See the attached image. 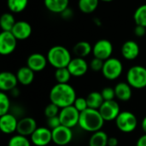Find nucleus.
I'll list each match as a JSON object with an SVG mask.
<instances>
[{
  "mask_svg": "<svg viewBox=\"0 0 146 146\" xmlns=\"http://www.w3.org/2000/svg\"><path fill=\"white\" fill-rule=\"evenodd\" d=\"M76 98L77 97L75 90L68 83H57L51 88L50 92V103L55 104L60 109L74 105Z\"/></svg>",
  "mask_w": 146,
  "mask_h": 146,
  "instance_id": "1",
  "label": "nucleus"
},
{
  "mask_svg": "<svg viewBox=\"0 0 146 146\" xmlns=\"http://www.w3.org/2000/svg\"><path fill=\"white\" fill-rule=\"evenodd\" d=\"M104 120L102 117L98 110L87 109L80 113L79 126L81 129L89 133H96L100 131L104 124Z\"/></svg>",
  "mask_w": 146,
  "mask_h": 146,
  "instance_id": "2",
  "label": "nucleus"
},
{
  "mask_svg": "<svg viewBox=\"0 0 146 146\" xmlns=\"http://www.w3.org/2000/svg\"><path fill=\"white\" fill-rule=\"evenodd\" d=\"M48 62L56 69L67 68L72 60L69 50L62 45H55L51 47L47 53Z\"/></svg>",
  "mask_w": 146,
  "mask_h": 146,
  "instance_id": "3",
  "label": "nucleus"
},
{
  "mask_svg": "<svg viewBox=\"0 0 146 146\" xmlns=\"http://www.w3.org/2000/svg\"><path fill=\"white\" fill-rule=\"evenodd\" d=\"M127 82L135 89L146 87V68L140 65L130 68L127 73Z\"/></svg>",
  "mask_w": 146,
  "mask_h": 146,
  "instance_id": "4",
  "label": "nucleus"
},
{
  "mask_svg": "<svg viewBox=\"0 0 146 146\" xmlns=\"http://www.w3.org/2000/svg\"><path fill=\"white\" fill-rule=\"evenodd\" d=\"M117 128L122 133H132L138 126V119L136 115L130 111H121L115 119Z\"/></svg>",
  "mask_w": 146,
  "mask_h": 146,
  "instance_id": "5",
  "label": "nucleus"
},
{
  "mask_svg": "<svg viewBox=\"0 0 146 146\" xmlns=\"http://www.w3.org/2000/svg\"><path fill=\"white\" fill-rule=\"evenodd\" d=\"M122 71L123 65L119 59L110 57L104 61L102 73L105 79L109 80H115L121 75Z\"/></svg>",
  "mask_w": 146,
  "mask_h": 146,
  "instance_id": "6",
  "label": "nucleus"
},
{
  "mask_svg": "<svg viewBox=\"0 0 146 146\" xmlns=\"http://www.w3.org/2000/svg\"><path fill=\"white\" fill-rule=\"evenodd\" d=\"M80 112H79L74 105L61 109L59 113V118L62 126L69 128H73L79 125Z\"/></svg>",
  "mask_w": 146,
  "mask_h": 146,
  "instance_id": "7",
  "label": "nucleus"
},
{
  "mask_svg": "<svg viewBox=\"0 0 146 146\" xmlns=\"http://www.w3.org/2000/svg\"><path fill=\"white\" fill-rule=\"evenodd\" d=\"M113 53L112 43L105 38L98 40L92 46V54L94 57L106 61L110 58Z\"/></svg>",
  "mask_w": 146,
  "mask_h": 146,
  "instance_id": "8",
  "label": "nucleus"
},
{
  "mask_svg": "<svg viewBox=\"0 0 146 146\" xmlns=\"http://www.w3.org/2000/svg\"><path fill=\"white\" fill-rule=\"evenodd\" d=\"M17 45V39L11 32L2 31L0 33V54L8 56L15 51Z\"/></svg>",
  "mask_w": 146,
  "mask_h": 146,
  "instance_id": "9",
  "label": "nucleus"
},
{
  "mask_svg": "<svg viewBox=\"0 0 146 146\" xmlns=\"http://www.w3.org/2000/svg\"><path fill=\"white\" fill-rule=\"evenodd\" d=\"M98 111L100 112L102 117L105 121H115V119L121 113L120 106L118 103L115 100L104 101L99 108Z\"/></svg>",
  "mask_w": 146,
  "mask_h": 146,
  "instance_id": "10",
  "label": "nucleus"
},
{
  "mask_svg": "<svg viewBox=\"0 0 146 146\" xmlns=\"http://www.w3.org/2000/svg\"><path fill=\"white\" fill-rule=\"evenodd\" d=\"M51 131H52V142L56 145H67L72 141L73 139L72 128L61 125L60 127Z\"/></svg>",
  "mask_w": 146,
  "mask_h": 146,
  "instance_id": "11",
  "label": "nucleus"
},
{
  "mask_svg": "<svg viewBox=\"0 0 146 146\" xmlns=\"http://www.w3.org/2000/svg\"><path fill=\"white\" fill-rule=\"evenodd\" d=\"M30 138L34 145L46 146L52 142V131L49 127H38Z\"/></svg>",
  "mask_w": 146,
  "mask_h": 146,
  "instance_id": "12",
  "label": "nucleus"
},
{
  "mask_svg": "<svg viewBox=\"0 0 146 146\" xmlns=\"http://www.w3.org/2000/svg\"><path fill=\"white\" fill-rule=\"evenodd\" d=\"M89 65L87 62L81 57H74L72 58L71 62H69L68 68L72 76L74 77H80L86 74L88 71Z\"/></svg>",
  "mask_w": 146,
  "mask_h": 146,
  "instance_id": "13",
  "label": "nucleus"
},
{
  "mask_svg": "<svg viewBox=\"0 0 146 146\" xmlns=\"http://www.w3.org/2000/svg\"><path fill=\"white\" fill-rule=\"evenodd\" d=\"M18 120L12 114L0 115V129L4 134H11L17 130Z\"/></svg>",
  "mask_w": 146,
  "mask_h": 146,
  "instance_id": "14",
  "label": "nucleus"
},
{
  "mask_svg": "<svg viewBox=\"0 0 146 146\" xmlns=\"http://www.w3.org/2000/svg\"><path fill=\"white\" fill-rule=\"evenodd\" d=\"M38 128L36 121L32 117H24L18 121L17 133L22 136H31Z\"/></svg>",
  "mask_w": 146,
  "mask_h": 146,
  "instance_id": "15",
  "label": "nucleus"
},
{
  "mask_svg": "<svg viewBox=\"0 0 146 146\" xmlns=\"http://www.w3.org/2000/svg\"><path fill=\"white\" fill-rule=\"evenodd\" d=\"M47 62V56H44L40 53H33L27 57V66L33 72H40L45 68Z\"/></svg>",
  "mask_w": 146,
  "mask_h": 146,
  "instance_id": "16",
  "label": "nucleus"
},
{
  "mask_svg": "<svg viewBox=\"0 0 146 146\" xmlns=\"http://www.w3.org/2000/svg\"><path fill=\"white\" fill-rule=\"evenodd\" d=\"M11 33L17 40H25L31 36L32 27L27 21H19L15 22Z\"/></svg>",
  "mask_w": 146,
  "mask_h": 146,
  "instance_id": "17",
  "label": "nucleus"
},
{
  "mask_svg": "<svg viewBox=\"0 0 146 146\" xmlns=\"http://www.w3.org/2000/svg\"><path fill=\"white\" fill-rule=\"evenodd\" d=\"M16 74L9 71H3L0 74V90L3 92L12 91L16 88L18 84Z\"/></svg>",
  "mask_w": 146,
  "mask_h": 146,
  "instance_id": "18",
  "label": "nucleus"
},
{
  "mask_svg": "<svg viewBox=\"0 0 146 146\" xmlns=\"http://www.w3.org/2000/svg\"><path fill=\"white\" fill-rule=\"evenodd\" d=\"M139 45L133 40H127L121 46V55L127 60L132 61L136 59L139 56Z\"/></svg>",
  "mask_w": 146,
  "mask_h": 146,
  "instance_id": "19",
  "label": "nucleus"
},
{
  "mask_svg": "<svg viewBox=\"0 0 146 146\" xmlns=\"http://www.w3.org/2000/svg\"><path fill=\"white\" fill-rule=\"evenodd\" d=\"M132 88L133 87L127 82H119L115 86V97L122 102L129 101L133 94Z\"/></svg>",
  "mask_w": 146,
  "mask_h": 146,
  "instance_id": "20",
  "label": "nucleus"
},
{
  "mask_svg": "<svg viewBox=\"0 0 146 146\" xmlns=\"http://www.w3.org/2000/svg\"><path fill=\"white\" fill-rule=\"evenodd\" d=\"M44 4L49 11L62 14L68 8L69 0H44Z\"/></svg>",
  "mask_w": 146,
  "mask_h": 146,
  "instance_id": "21",
  "label": "nucleus"
},
{
  "mask_svg": "<svg viewBox=\"0 0 146 146\" xmlns=\"http://www.w3.org/2000/svg\"><path fill=\"white\" fill-rule=\"evenodd\" d=\"M34 73L35 72H33L27 66L20 68L16 73L18 82L23 86H29L34 80Z\"/></svg>",
  "mask_w": 146,
  "mask_h": 146,
  "instance_id": "22",
  "label": "nucleus"
},
{
  "mask_svg": "<svg viewBox=\"0 0 146 146\" xmlns=\"http://www.w3.org/2000/svg\"><path fill=\"white\" fill-rule=\"evenodd\" d=\"M73 52L76 57L85 58L92 53V46L87 41H80L75 44L73 48Z\"/></svg>",
  "mask_w": 146,
  "mask_h": 146,
  "instance_id": "23",
  "label": "nucleus"
},
{
  "mask_svg": "<svg viewBox=\"0 0 146 146\" xmlns=\"http://www.w3.org/2000/svg\"><path fill=\"white\" fill-rule=\"evenodd\" d=\"M109 136L102 130L93 133L89 139V146H108Z\"/></svg>",
  "mask_w": 146,
  "mask_h": 146,
  "instance_id": "24",
  "label": "nucleus"
},
{
  "mask_svg": "<svg viewBox=\"0 0 146 146\" xmlns=\"http://www.w3.org/2000/svg\"><path fill=\"white\" fill-rule=\"evenodd\" d=\"M86 98L89 109L99 110V108L104 102V99L101 92H90Z\"/></svg>",
  "mask_w": 146,
  "mask_h": 146,
  "instance_id": "25",
  "label": "nucleus"
},
{
  "mask_svg": "<svg viewBox=\"0 0 146 146\" xmlns=\"http://www.w3.org/2000/svg\"><path fill=\"white\" fill-rule=\"evenodd\" d=\"M16 21L12 13H3L0 18V26L2 31L11 32Z\"/></svg>",
  "mask_w": 146,
  "mask_h": 146,
  "instance_id": "26",
  "label": "nucleus"
},
{
  "mask_svg": "<svg viewBox=\"0 0 146 146\" xmlns=\"http://www.w3.org/2000/svg\"><path fill=\"white\" fill-rule=\"evenodd\" d=\"M99 3V0H79L78 7L82 13L91 14L94 12Z\"/></svg>",
  "mask_w": 146,
  "mask_h": 146,
  "instance_id": "27",
  "label": "nucleus"
},
{
  "mask_svg": "<svg viewBox=\"0 0 146 146\" xmlns=\"http://www.w3.org/2000/svg\"><path fill=\"white\" fill-rule=\"evenodd\" d=\"M28 0H7V5L10 12L21 13L27 6Z\"/></svg>",
  "mask_w": 146,
  "mask_h": 146,
  "instance_id": "28",
  "label": "nucleus"
},
{
  "mask_svg": "<svg viewBox=\"0 0 146 146\" xmlns=\"http://www.w3.org/2000/svg\"><path fill=\"white\" fill-rule=\"evenodd\" d=\"M133 20L136 25L146 27V4H142L137 8L133 14Z\"/></svg>",
  "mask_w": 146,
  "mask_h": 146,
  "instance_id": "29",
  "label": "nucleus"
},
{
  "mask_svg": "<svg viewBox=\"0 0 146 146\" xmlns=\"http://www.w3.org/2000/svg\"><path fill=\"white\" fill-rule=\"evenodd\" d=\"M71 74L67 68H56L55 71V79L57 83L60 84H67L71 79Z\"/></svg>",
  "mask_w": 146,
  "mask_h": 146,
  "instance_id": "30",
  "label": "nucleus"
},
{
  "mask_svg": "<svg viewBox=\"0 0 146 146\" xmlns=\"http://www.w3.org/2000/svg\"><path fill=\"white\" fill-rule=\"evenodd\" d=\"M8 146H31V142L26 136L21 134L14 135L9 140Z\"/></svg>",
  "mask_w": 146,
  "mask_h": 146,
  "instance_id": "31",
  "label": "nucleus"
},
{
  "mask_svg": "<svg viewBox=\"0 0 146 146\" xmlns=\"http://www.w3.org/2000/svg\"><path fill=\"white\" fill-rule=\"evenodd\" d=\"M10 109V101L9 97L4 92L0 93V115H5L9 113Z\"/></svg>",
  "mask_w": 146,
  "mask_h": 146,
  "instance_id": "32",
  "label": "nucleus"
},
{
  "mask_svg": "<svg viewBox=\"0 0 146 146\" xmlns=\"http://www.w3.org/2000/svg\"><path fill=\"white\" fill-rule=\"evenodd\" d=\"M60 110H61V109L57 105H56L53 103H50L44 108V115L46 116V118L57 116V115H59Z\"/></svg>",
  "mask_w": 146,
  "mask_h": 146,
  "instance_id": "33",
  "label": "nucleus"
},
{
  "mask_svg": "<svg viewBox=\"0 0 146 146\" xmlns=\"http://www.w3.org/2000/svg\"><path fill=\"white\" fill-rule=\"evenodd\" d=\"M74 106L76 108V110L79 111V112H83L85 111L86 110L88 109V104H87V101H86V98H77L74 101Z\"/></svg>",
  "mask_w": 146,
  "mask_h": 146,
  "instance_id": "34",
  "label": "nucleus"
},
{
  "mask_svg": "<svg viewBox=\"0 0 146 146\" xmlns=\"http://www.w3.org/2000/svg\"><path fill=\"white\" fill-rule=\"evenodd\" d=\"M101 94H102L104 101L115 100V88H112V87H104L101 91Z\"/></svg>",
  "mask_w": 146,
  "mask_h": 146,
  "instance_id": "35",
  "label": "nucleus"
},
{
  "mask_svg": "<svg viewBox=\"0 0 146 146\" xmlns=\"http://www.w3.org/2000/svg\"><path fill=\"white\" fill-rule=\"evenodd\" d=\"M104 63V61H103L99 58L94 57L90 62V68L94 72H99V71H102Z\"/></svg>",
  "mask_w": 146,
  "mask_h": 146,
  "instance_id": "36",
  "label": "nucleus"
},
{
  "mask_svg": "<svg viewBox=\"0 0 146 146\" xmlns=\"http://www.w3.org/2000/svg\"><path fill=\"white\" fill-rule=\"evenodd\" d=\"M62 125L61 121L59 116H54V117H50V118H47V126L50 130H53L58 127H60Z\"/></svg>",
  "mask_w": 146,
  "mask_h": 146,
  "instance_id": "37",
  "label": "nucleus"
},
{
  "mask_svg": "<svg viewBox=\"0 0 146 146\" xmlns=\"http://www.w3.org/2000/svg\"><path fill=\"white\" fill-rule=\"evenodd\" d=\"M146 33V27H142V26H139L136 25L135 28H134V33L137 37H143L145 36Z\"/></svg>",
  "mask_w": 146,
  "mask_h": 146,
  "instance_id": "38",
  "label": "nucleus"
},
{
  "mask_svg": "<svg viewBox=\"0 0 146 146\" xmlns=\"http://www.w3.org/2000/svg\"><path fill=\"white\" fill-rule=\"evenodd\" d=\"M136 146H146V133L139 138L136 143Z\"/></svg>",
  "mask_w": 146,
  "mask_h": 146,
  "instance_id": "39",
  "label": "nucleus"
},
{
  "mask_svg": "<svg viewBox=\"0 0 146 146\" xmlns=\"http://www.w3.org/2000/svg\"><path fill=\"white\" fill-rule=\"evenodd\" d=\"M118 145V139L115 137H110L108 140V146H117Z\"/></svg>",
  "mask_w": 146,
  "mask_h": 146,
  "instance_id": "40",
  "label": "nucleus"
},
{
  "mask_svg": "<svg viewBox=\"0 0 146 146\" xmlns=\"http://www.w3.org/2000/svg\"><path fill=\"white\" fill-rule=\"evenodd\" d=\"M141 127H142V130L144 131V133H146V116L143 119V121L141 122Z\"/></svg>",
  "mask_w": 146,
  "mask_h": 146,
  "instance_id": "41",
  "label": "nucleus"
},
{
  "mask_svg": "<svg viewBox=\"0 0 146 146\" xmlns=\"http://www.w3.org/2000/svg\"><path fill=\"white\" fill-rule=\"evenodd\" d=\"M11 92V94L14 96V97H15V96H18L19 95V92H18V90H17V88H15V89H13L12 91H10Z\"/></svg>",
  "mask_w": 146,
  "mask_h": 146,
  "instance_id": "42",
  "label": "nucleus"
},
{
  "mask_svg": "<svg viewBox=\"0 0 146 146\" xmlns=\"http://www.w3.org/2000/svg\"><path fill=\"white\" fill-rule=\"evenodd\" d=\"M99 1H103V2H112V1H114V0H99Z\"/></svg>",
  "mask_w": 146,
  "mask_h": 146,
  "instance_id": "43",
  "label": "nucleus"
}]
</instances>
